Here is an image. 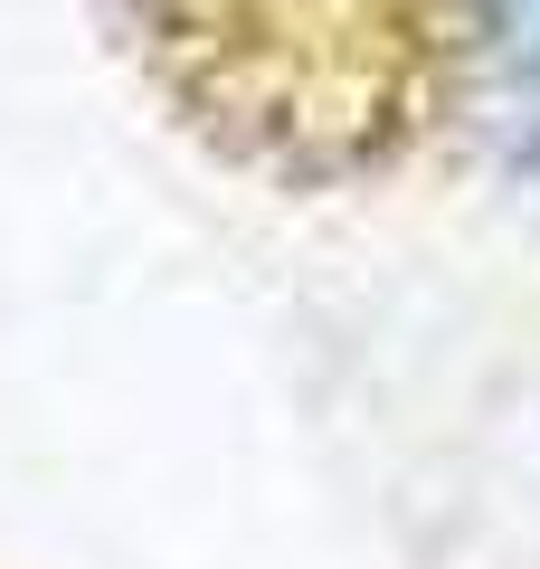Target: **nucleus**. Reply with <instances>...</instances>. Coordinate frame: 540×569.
Masks as SVG:
<instances>
[]
</instances>
